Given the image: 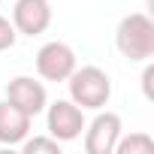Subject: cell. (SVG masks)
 <instances>
[{"instance_id":"ba28073f","label":"cell","mask_w":154,"mask_h":154,"mask_svg":"<svg viewBox=\"0 0 154 154\" xmlns=\"http://www.w3.org/2000/svg\"><path fill=\"white\" fill-rule=\"evenodd\" d=\"M30 124H33L30 115H24L6 100H0V145H21L30 136Z\"/></svg>"},{"instance_id":"8fae6325","label":"cell","mask_w":154,"mask_h":154,"mask_svg":"<svg viewBox=\"0 0 154 154\" xmlns=\"http://www.w3.org/2000/svg\"><path fill=\"white\" fill-rule=\"evenodd\" d=\"M15 39H18V33H15L12 21L0 15V51H6V48H12V45H15Z\"/></svg>"},{"instance_id":"7a4b0ae2","label":"cell","mask_w":154,"mask_h":154,"mask_svg":"<svg viewBox=\"0 0 154 154\" xmlns=\"http://www.w3.org/2000/svg\"><path fill=\"white\" fill-rule=\"evenodd\" d=\"M69 100L79 109H103L112 100V79L100 66H75L66 79Z\"/></svg>"},{"instance_id":"9c48e42d","label":"cell","mask_w":154,"mask_h":154,"mask_svg":"<svg viewBox=\"0 0 154 154\" xmlns=\"http://www.w3.org/2000/svg\"><path fill=\"white\" fill-rule=\"evenodd\" d=\"M118 154H151L154 151V139L148 133H130V136H118L115 142Z\"/></svg>"},{"instance_id":"8992f818","label":"cell","mask_w":154,"mask_h":154,"mask_svg":"<svg viewBox=\"0 0 154 154\" xmlns=\"http://www.w3.org/2000/svg\"><path fill=\"white\" fill-rule=\"evenodd\" d=\"M82 133H85V151L88 154H115V142L121 136V115L118 112H100L91 124H85Z\"/></svg>"},{"instance_id":"277c9868","label":"cell","mask_w":154,"mask_h":154,"mask_svg":"<svg viewBox=\"0 0 154 154\" xmlns=\"http://www.w3.org/2000/svg\"><path fill=\"white\" fill-rule=\"evenodd\" d=\"M72 69H75V51L66 42L51 39V42H45L36 51V72H39V79H45V82H66Z\"/></svg>"},{"instance_id":"30bf717a","label":"cell","mask_w":154,"mask_h":154,"mask_svg":"<svg viewBox=\"0 0 154 154\" xmlns=\"http://www.w3.org/2000/svg\"><path fill=\"white\" fill-rule=\"evenodd\" d=\"M60 145L54 136H33V139H24L21 142V151L24 154H60Z\"/></svg>"},{"instance_id":"52a82bcc","label":"cell","mask_w":154,"mask_h":154,"mask_svg":"<svg viewBox=\"0 0 154 154\" xmlns=\"http://www.w3.org/2000/svg\"><path fill=\"white\" fill-rule=\"evenodd\" d=\"M51 24V3L48 0H15L12 6V27L24 36H39Z\"/></svg>"},{"instance_id":"5b68a950","label":"cell","mask_w":154,"mask_h":154,"mask_svg":"<svg viewBox=\"0 0 154 154\" xmlns=\"http://www.w3.org/2000/svg\"><path fill=\"white\" fill-rule=\"evenodd\" d=\"M6 103H12L24 115L36 118V115L45 112L48 94H45V85L36 82L33 75H15V79H9V85H6Z\"/></svg>"},{"instance_id":"7c38bea8","label":"cell","mask_w":154,"mask_h":154,"mask_svg":"<svg viewBox=\"0 0 154 154\" xmlns=\"http://www.w3.org/2000/svg\"><path fill=\"white\" fill-rule=\"evenodd\" d=\"M145 63H148V60H145ZM151 79H154V66L148 63V66H145V72H142V91H145V97H148V100H151Z\"/></svg>"},{"instance_id":"3957f363","label":"cell","mask_w":154,"mask_h":154,"mask_svg":"<svg viewBox=\"0 0 154 154\" xmlns=\"http://www.w3.org/2000/svg\"><path fill=\"white\" fill-rule=\"evenodd\" d=\"M45 127L57 142H72L85 130V109H79L72 100H54L45 106Z\"/></svg>"},{"instance_id":"6da1fadb","label":"cell","mask_w":154,"mask_h":154,"mask_svg":"<svg viewBox=\"0 0 154 154\" xmlns=\"http://www.w3.org/2000/svg\"><path fill=\"white\" fill-rule=\"evenodd\" d=\"M115 45L130 63H145L154 54V21L145 12H130L115 30Z\"/></svg>"}]
</instances>
